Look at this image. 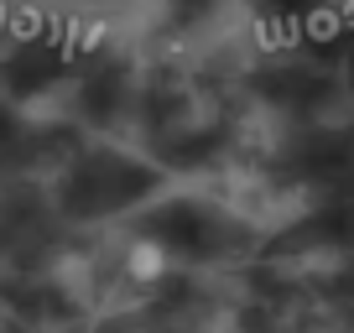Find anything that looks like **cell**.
Masks as SVG:
<instances>
[{
    "instance_id": "obj_1",
    "label": "cell",
    "mask_w": 354,
    "mask_h": 333,
    "mask_svg": "<svg viewBox=\"0 0 354 333\" xmlns=\"http://www.w3.org/2000/svg\"><path fill=\"white\" fill-rule=\"evenodd\" d=\"M167 266H172V256H167L156 240H131L125 245V271H131L136 281H162Z\"/></svg>"
}]
</instances>
